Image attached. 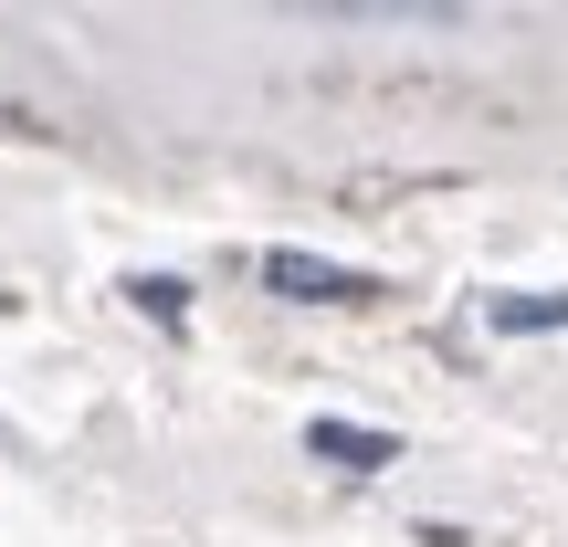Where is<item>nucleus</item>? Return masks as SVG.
<instances>
[{"label":"nucleus","mask_w":568,"mask_h":547,"mask_svg":"<svg viewBox=\"0 0 568 547\" xmlns=\"http://www.w3.org/2000/svg\"><path fill=\"white\" fill-rule=\"evenodd\" d=\"M264 284H274V295H295V305H368V295H379V274L326 264V253H295V243L264 253Z\"/></svg>","instance_id":"obj_1"},{"label":"nucleus","mask_w":568,"mask_h":547,"mask_svg":"<svg viewBox=\"0 0 568 547\" xmlns=\"http://www.w3.org/2000/svg\"><path fill=\"white\" fill-rule=\"evenodd\" d=\"M305 453L337 464V474H379V464H400V432H379V422H305Z\"/></svg>","instance_id":"obj_2"},{"label":"nucleus","mask_w":568,"mask_h":547,"mask_svg":"<svg viewBox=\"0 0 568 547\" xmlns=\"http://www.w3.org/2000/svg\"><path fill=\"white\" fill-rule=\"evenodd\" d=\"M485 316L506 326V337H537V326H568V295H495Z\"/></svg>","instance_id":"obj_3"},{"label":"nucleus","mask_w":568,"mask_h":547,"mask_svg":"<svg viewBox=\"0 0 568 547\" xmlns=\"http://www.w3.org/2000/svg\"><path fill=\"white\" fill-rule=\"evenodd\" d=\"M126 305L159 316V326H180V316H190V284H180V274H138V284H126Z\"/></svg>","instance_id":"obj_4"}]
</instances>
